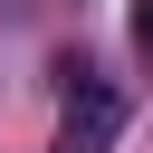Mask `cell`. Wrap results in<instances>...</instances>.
Segmentation results:
<instances>
[{
    "label": "cell",
    "mask_w": 153,
    "mask_h": 153,
    "mask_svg": "<svg viewBox=\"0 0 153 153\" xmlns=\"http://www.w3.org/2000/svg\"><path fill=\"white\" fill-rule=\"evenodd\" d=\"M115 134H124V86L86 76V86H67V115H57L48 153H115Z\"/></svg>",
    "instance_id": "cell-1"
},
{
    "label": "cell",
    "mask_w": 153,
    "mask_h": 153,
    "mask_svg": "<svg viewBox=\"0 0 153 153\" xmlns=\"http://www.w3.org/2000/svg\"><path fill=\"white\" fill-rule=\"evenodd\" d=\"M134 38H143V48H153V0H134Z\"/></svg>",
    "instance_id": "cell-2"
}]
</instances>
